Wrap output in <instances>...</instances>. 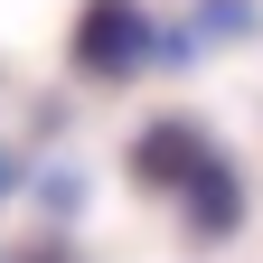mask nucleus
<instances>
[{"label": "nucleus", "mask_w": 263, "mask_h": 263, "mask_svg": "<svg viewBox=\"0 0 263 263\" xmlns=\"http://www.w3.org/2000/svg\"><path fill=\"white\" fill-rule=\"evenodd\" d=\"M197 160H207V132L170 113V122H141V141H132V179H141V188H179Z\"/></svg>", "instance_id": "nucleus-3"}, {"label": "nucleus", "mask_w": 263, "mask_h": 263, "mask_svg": "<svg viewBox=\"0 0 263 263\" xmlns=\"http://www.w3.org/2000/svg\"><path fill=\"white\" fill-rule=\"evenodd\" d=\"M207 28H254V10L245 0H207Z\"/></svg>", "instance_id": "nucleus-4"}, {"label": "nucleus", "mask_w": 263, "mask_h": 263, "mask_svg": "<svg viewBox=\"0 0 263 263\" xmlns=\"http://www.w3.org/2000/svg\"><path fill=\"white\" fill-rule=\"evenodd\" d=\"M132 66H151V19H141V0H85V19H76V76L122 85Z\"/></svg>", "instance_id": "nucleus-1"}, {"label": "nucleus", "mask_w": 263, "mask_h": 263, "mask_svg": "<svg viewBox=\"0 0 263 263\" xmlns=\"http://www.w3.org/2000/svg\"><path fill=\"white\" fill-rule=\"evenodd\" d=\"M179 207H188V226H197V235H235V226H245V179H235V160H197V170L179 179Z\"/></svg>", "instance_id": "nucleus-2"}]
</instances>
